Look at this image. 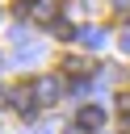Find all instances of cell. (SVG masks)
Listing matches in <instances>:
<instances>
[{"label":"cell","instance_id":"6da1fadb","mask_svg":"<svg viewBox=\"0 0 130 134\" xmlns=\"http://www.w3.org/2000/svg\"><path fill=\"white\" fill-rule=\"evenodd\" d=\"M8 96H13V109H17L21 117H34V109H38V96H34V80H29V84H17Z\"/></svg>","mask_w":130,"mask_h":134},{"label":"cell","instance_id":"7a4b0ae2","mask_svg":"<svg viewBox=\"0 0 130 134\" xmlns=\"http://www.w3.org/2000/svg\"><path fill=\"white\" fill-rule=\"evenodd\" d=\"M59 92H63V84H59L55 75H38V80H34V96H38V105H55Z\"/></svg>","mask_w":130,"mask_h":134},{"label":"cell","instance_id":"3957f363","mask_svg":"<svg viewBox=\"0 0 130 134\" xmlns=\"http://www.w3.org/2000/svg\"><path fill=\"white\" fill-rule=\"evenodd\" d=\"M29 17H34V21H42V25L50 29V25L63 17V8H59V0H38V4L29 8Z\"/></svg>","mask_w":130,"mask_h":134},{"label":"cell","instance_id":"277c9868","mask_svg":"<svg viewBox=\"0 0 130 134\" xmlns=\"http://www.w3.org/2000/svg\"><path fill=\"white\" fill-rule=\"evenodd\" d=\"M59 67H63V75H71V80H88V75H92V67H96V63H88V59H84V54H71V59H63V63H59Z\"/></svg>","mask_w":130,"mask_h":134},{"label":"cell","instance_id":"5b68a950","mask_svg":"<svg viewBox=\"0 0 130 134\" xmlns=\"http://www.w3.org/2000/svg\"><path fill=\"white\" fill-rule=\"evenodd\" d=\"M75 121H80L84 130H101V126H105V109H101V105H80Z\"/></svg>","mask_w":130,"mask_h":134},{"label":"cell","instance_id":"8992f818","mask_svg":"<svg viewBox=\"0 0 130 134\" xmlns=\"http://www.w3.org/2000/svg\"><path fill=\"white\" fill-rule=\"evenodd\" d=\"M75 38H80V46H84V50H101V42H105V38H101V29H92V25H84Z\"/></svg>","mask_w":130,"mask_h":134},{"label":"cell","instance_id":"52a82bcc","mask_svg":"<svg viewBox=\"0 0 130 134\" xmlns=\"http://www.w3.org/2000/svg\"><path fill=\"white\" fill-rule=\"evenodd\" d=\"M50 34H55V38H59V42H71V38H75V34H80V29H71V21H63V17H59V21H55V25H50Z\"/></svg>","mask_w":130,"mask_h":134},{"label":"cell","instance_id":"ba28073f","mask_svg":"<svg viewBox=\"0 0 130 134\" xmlns=\"http://www.w3.org/2000/svg\"><path fill=\"white\" fill-rule=\"evenodd\" d=\"M117 117H130V92H117Z\"/></svg>","mask_w":130,"mask_h":134},{"label":"cell","instance_id":"9c48e42d","mask_svg":"<svg viewBox=\"0 0 130 134\" xmlns=\"http://www.w3.org/2000/svg\"><path fill=\"white\" fill-rule=\"evenodd\" d=\"M117 42H122V50H126V54H130V25H126V29H122V38H117Z\"/></svg>","mask_w":130,"mask_h":134},{"label":"cell","instance_id":"30bf717a","mask_svg":"<svg viewBox=\"0 0 130 134\" xmlns=\"http://www.w3.org/2000/svg\"><path fill=\"white\" fill-rule=\"evenodd\" d=\"M130 13V0H117V17H126Z\"/></svg>","mask_w":130,"mask_h":134},{"label":"cell","instance_id":"8fae6325","mask_svg":"<svg viewBox=\"0 0 130 134\" xmlns=\"http://www.w3.org/2000/svg\"><path fill=\"white\" fill-rule=\"evenodd\" d=\"M67 134H88V130H84V126L75 121V126H67Z\"/></svg>","mask_w":130,"mask_h":134},{"label":"cell","instance_id":"7c38bea8","mask_svg":"<svg viewBox=\"0 0 130 134\" xmlns=\"http://www.w3.org/2000/svg\"><path fill=\"white\" fill-rule=\"evenodd\" d=\"M17 4H25V8H34V4H38V0H17Z\"/></svg>","mask_w":130,"mask_h":134}]
</instances>
